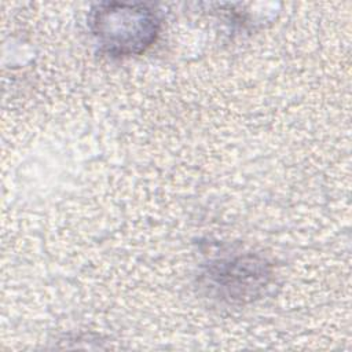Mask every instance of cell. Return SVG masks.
<instances>
[{"instance_id":"obj_1","label":"cell","mask_w":352,"mask_h":352,"mask_svg":"<svg viewBox=\"0 0 352 352\" xmlns=\"http://www.w3.org/2000/svg\"><path fill=\"white\" fill-rule=\"evenodd\" d=\"M89 29L100 50L110 56H132L144 52L155 41L161 18L143 3L96 4L88 18Z\"/></svg>"}]
</instances>
